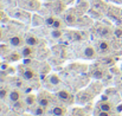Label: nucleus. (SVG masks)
<instances>
[{
	"mask_svg": "<svg viewBox=\"0 0 122 116\" xmlns=\"http://www.w3.org/2000/svg\"><path fill=\"white\" fill-rule=\"evenodd\" d=\"M0 10H1V5H0Z\"/></svg>",
	"mask_w": 122,
	"mask_h": 116,
	"instance_id": "obj_34",
	"label": "nucleus"
},
{
	"mask_svg": "<svg viewBox=\"0 0 122 116\" xmlns=\"http://www.w3.org/2000/svg\"><path fill=\"white\" fill-rule=\"evenodd\" d=\"M6 116H18V115H17V114H15V111H14L13 114H7Z\"/></svg>",
	"mask_w": 122,
	"mask_h": 116,
	"instance_id": "obj_31",
	"label": "nucleus"
},
{
	"mask_svg": "<svg viewBox=\"0 0 122 116\" xmlns=\"http://www.w3.org/2000/svg\"><path fill=\"white\" fill-rule=\"evenodd\" d=\"M115 36H116L117 38H121L122 37V29H116V30H115Z\"/></svg>",
	"mask_w": 122,
	"mask_h": 116,
	"instance_id": "obj_29",
	"label": "nucleus"
},
{
	"mask_svg": "<svg viewBox=\"0 0 122 116\" xmlns=\"http://www.w3.org/2000/svg\"><path fill=\"white\" fill-rule=\"evenodd\" d=\"M2 18H4V12H2V11L0 10V20H1Z\"/></svg>",
	"mask_w": 122,
	"mask_h": 116,
	"instance_id": "obj_30",
	"label": "nucleus"
},
{
	"mask_svg": "<svg viewBox=\"0 0 122 116\" xmlns=\"http://www.w3.org/2000/svg\"><path fill=\"white\" fill-rule=\"evenodd\" d=\"M94 77L95 78H102L103 77V72L100 70V69H97V70H94Z\"/></svg>",
	"mask_w": 122,
	"mask_h": 116,
	"instance_id": "obj_24",
	"label": "nucleus"
},
{
	"mask_svg": "<svg viewBox=\"0 0 122 116\" xmlns=\"http://www.w3.org/2000/svg\"><path fill=\"white\" fill-rule=\"evenodd\" d=\"M35 47L33 46H30V45H25L21 50V56L23 58H33L35 57Z\"/></svg>",
	"mask_w": 122,
	"mask_h": 116,
	"instance_id": "obj_5",
	"label": "nucleus"
},
{
	"mask_svg": "<svg viewBox=\"0 0 122 116\" xmlns=\"http://www.w3.org/2000/svg\"><path fill=\"white\" fill-rule=\"evenodd\" d=\"M51 36L55 39H58L63 36V31L62 30H58V29H53V31L51 32Z\"/></svg>",
	"mask_w": 122,
	"mask_h": 116,
	"instance_id": "obj_20",
	"label": "nucleus"
},
{
	"mask_svg": "<svg viewBox=\"0 0 122 116\" xmlns=\"http://www.w3.org/2000/svg\"><path fill=\"white\" fill-rule=\"evenodd\" d=\"M25 107H26V104H25V102L21 101V100L18 101L17 103H14V104L12 106V108H13V110H14L15 113H24Z\"/></svg>",
	"mask_w": 122,
	"mask_h": 116,
	"instance_id": "obj_14",
	"label": "nucleus"
},
{
	"mask_svg": "<svg viewBox=\"0 0 122 116\" xmlns=\"http://www.w3.org/2000/svg\"><path fill=\"white\" fill-rule=\"evenodd\" d=\"M8 90L6 88H0V100H5L8 97Z\"/></svg>",
	"mask_w": 122,
	"mask_h": 116,
	"instance_id": "obj_22",
	"label": "nucleus"
},
{
	"mask_svg": "<svg viewBox=\"0 0 122 116\" xmlns=\"http://www.w3.org/2000/svg\"><path fill=\"white\" fill-rule=\"evenodd\" d=\"M71 116H84V114H83V111L81 109H75L74 113L71 114Z\"/></svg>",
	"mask_w": 122,
	"mask_h": 116,
	"instance_id": "obj_25",
	"label": "nucleus"
},
{
	"mask_svg": "<svg viewBox=\"0 0 122 116\" xmlns=\"http://www.w3.org/2000/svg\"><path fill=\"white\" fill-rule=\"evenodd\" d=\"M21 95H23V94H21V91H20L19 89H12V90L8 92V97H7L10 104L13 106L14 103H17L18 101H20V100H21Z\"/></svg>",
	"mask_w": 122,
	"mask_h": 116,
	"instance_id": "obj_3",
	"label": "nucleus"
},
{
	"mask_svg": "<svg viewBox=\"0 0 122 116\" xmlns=\"http://www.w3.org/2000/svg\"><path fill=\"white\" fill-rule=\"evenodd\" d=\"M109 50H110V44H109V41H107V40H101V41L98 43V51H100V52L106 53V52H108Z\"/></svg>",
	"mask_w": 122,
	"mask_h": 116,
	"instance_id": "obj_13",
	"label": "nucleus"
},
{
	"mask_svg": "<svg viewBox=\"0 0 122 116\" xmlns=\"http://www.w3.org/2000/svg\"><path fill=\"white\" fill-rule=\"evenodd\" d=\"M2 39V30H1V27H0V40Z\"/></svg>",
	"mask_w": 122,
	"mask_h": 116,
	"instance_id": "obj_32",
	"label": "nucleus"
},
{
	"mask_svg": "<svg viewBox=\"0 0 122 116\" xmlns=\"http://www.w3.org/2000/svg\"><path fill=\"white\" fill-rule=\"evenodd\" d=\"M24 102L26 104V107H35L36 102H37V96L35 95H26L24 98Z\"/></svg>",
	"mask_w": 122,
	"mask_h": 116,
	"instance_id": "obj_12",
	"label": "nucleus"
},
{
	"mask_svg": "<svg viewBox=\"0 0 122 116\" xmlns=\"http://www.w3.org/2000/svg\"><path fill=\"white\" fill-rule=\"evenodd\" d=\"M46 82H47V84H50V85H52V86H57V85H59V84L62 83L61 78L58 77L56 74L49 75V76L46 77Z\"/></svg>",
	"mask_w": 122,
	"mask_h": 116,
	"instance_id": "obj_9",
	"label": "nucleus"
},
{
	"mask_svg": "<svg viewBox=\"0 0 122 116\" xmlns=\"http://www.w3.org/2000/svg\"><path fill=\"white\" fill-rule=\"evenodd\" d=\"M100 35H101L102 37H109V36L112 35V30H110L108 26H103L102 30H101V32H100Z\"/></svg>",
	"mask_w": 122,
	"mask_h": 116,
	"instance_id": "obj_18",
	"label": "nucleus"
},
{
	"mask_svg": "<svg viewBox=\"0 0 122 116\" xmlns=\"http://www.w3.org/2000/svg\"><path fill=\"white\" fill-rule=\"evenodd\" d=\"M96 116H110L109 111H103V110H100L98 113H96Z\"/></svg>",
	"mask_w": 122,
	"mask_h": 116,
	"instance_id": "obj_28",
	"label": "nucleus"
},
{
	"mask_svg": "<svg viewBox=\"0 0 122 116\" xmlns=\"http://www.w3.org/2000/svg\"><path fill=\"white\" fill-rule=\"evenodd\" d=\"M21 116H35V115H31V114H23Z\"/></svg>",
	"mask_w": 122,
	"mask_h": 116,
	"instance_id": "obj_33",
	"label": "nucleus"
},
{
	"mask_svg": "<svg viewBox=\"0 0 122 116\" xmlns=\"http://www.w3.org/2000/svg\"><path fill=\"white\" fill-rule=\"evenodd\" d=\"M98 109H100V110H103V111H109V113H112V110H113V104H112L109 101H102V102H100V104H98Z\"/></svg>",
	"mask_w": 122,
	"mask_h": 116,
	"instance_id": "obj_11",
	"label": "nucleus"
},
{
	"mask_svg": "<svg viewBox=\"0 0 122 116\" xmlns=\"http://www.w3.org/2000/svg\"><path fill=\"white\" fill-rule=\"evenodd\" d=\"M55 20H56V18H55L53 15H49V17H46V19H45V24H46V26L52 27V25H53Z\"/></svg>",
	"mask_w": 122,
	"mask_h": 116,
	"instance_id": "obj_21",
	"label": "nucleus"
},
{
	"mask_svg": "<svg viewBox=\"0 0 122 116\" xmlns=\"http://www.w3.org/2000/svg\"><path fill=\"white\" fill-rule=\"evenodd\" d=\"M6 111H7V107H6L4 103L0 102V114H5Z\"/></svg>",
	"mask_w": 122,
	"mask_h": 116,
	"instance_id": "obj_27",
	"label": "nucleus"
},
{
	"mask_svg": "<svg viewBox=\"0 0 122 116\" xmlns=\"http://www.w3.org/2000/svg\"><path fill=\"white\" fill-rule=\"evenodd\" d=\"M20 57H23L21 56V53H17V52H13V53H11V56L8 57V59L10 61H18Z\"/></svg>",
	"mask_w": 122,
	"mask_h": 116,
	"instance_id": "obj_23",
	"label": "nucleus"
},
{
	"mask_svg": "<svg viewBox=\"0 0 122 116\" xmlns=\"http://www.w3.org/2000/svg\"><path fill=\"white\" fill-rule=\"evenodd\" d=\"M63 20L62 19H58V18H56V20H55V23H53V25H52V29H58V30H62V27H63Z\"/></svg>",
	"mask_w": 122,
	"mask_h": 116,
	"instance_id": "obj_19",
	"label": "nucleus"
},
{
	"mask_svg": "<svg viewBox=\"0 0 122 116\" xmlns=\"http://www.w3.org/2000/svg\"><path fill=\"white\" fill-rule=\"evenodd\" d=\"M50 111H51V114L53 116H64L66 114V109L64 107H59V106L53 107Z\"/></svg>",
	"mask_w": 122,
	"mask_h": 116,
	"instance_id": "obj_10",
	"label": "nucleus"
},
{
	"mask_svg": "<svg viewBox=\"0 0 122 116\" xmlns=\"http://www.w3.org/2000/svg\"><path fill=\"white\" fill-rule=\"evenodd\" d=\"M24 39H25V44L26 45H30V46H33V47L39 44V39L37 38L35 35H31V33L26 35Z\"/></svg>",
	"mask_w": 122,
	"mask_h": 116,
	"instance_id": "obj_7",
	"label": "nucleus"
},
{
	"mask_svg": "<svg viewBox=\"0 0 122 116\" xmlns=\"http://www.w3.org/2000/svg\"><path fill=\"white\" fill-rule=\"evenodd\" d=\"M84 56H85L86 58H89V59L95 58V57H96V51H95V49H94L92 46H86V47L84 49Z\"/></svg>",
	"mask_w": 122,
	"mask_h": 116,
	"instance_id": "obj_15",
	"label": "nucleus"
},
{
	"mask_svg": "<svg viewBox=\"0 0 122 116\" xmlns=\"http://www.w3.org/2000/svg\"><path fill=\"white\" fill-rule=\"evenodd\" d=\"M32 114H33L35 116H44L45 115V108L38 104L37 107H35V109H33Z\"/></svg>",
	"mask_w": 122,
	"mask_h": 116,
	"instance_id": "obj_17",
	"label": "nucleus"
},
{
	"mask_svg": "<svg viewBox=\"0 0 122 116\" xmlns=\"http://www.w3.org/2000/svg\"><path fill=\"white\" fill-rule=\"evenodd\" d=\"M37 103L46 109L47 107L51 106V103H52V97H51V95H50L47 91H41V92L37 95Z\"/></svg>",
	"mask_w": 122,
	"mask_h": 116,
	"instance_id": "obj_1",
	"label": "nucleus"
},
{
	"mask_svg": "<svg viewBox=\"0 0 122 116\" xmlns=\"http://www.w3.org/2000/svg\"><path fill=\"white\" fill-rule=\"evenodd\" d=\"M56 95H57L59 101H62L66 104H72L74 103V96L68 90H59V91H57Z\"/></svg>",
	"mask_w": 122,
	"mask_h": 116,
	"instance_id": "obj_2",
	"label": "nucleus"
},
{
	"mask_svg": "<svg viewBox=\"0 0 122 116\" xmlns=\"http://www.w3.org/2000/svg\"><path fill=\"white\" fill-rule=\"evenodd\" d=\"M49 71H50V66H45V69H43V70H41L39 71V74H41V76H45V75H47L49 74Z\"/></svg>",
	"mask_w": 122,
	"mask_h": 116,
	"instance_id": "obj_26",
	"label": "nucleus"
},
{
	"mask_svg": "<svg viewBox=\"0 0 122 116\" xmlns=\"http://www.w3.org/2000/svg\"><path fill=\"white\" fill-rule=\"evenodd\" d=\"M76 21H77V17L75 15L74 12H68V13L64 15V23H65L66 25L72 26V25L76 24Z\"/></svg>",
	"mask_w": 122,
	"mask_h": 116,
	"instance_id": "obj_8",
	"label": "nucleus"
},
{
	"mask_svg": "<svg viewBox=\"0 0 122 116\" xmlns=\"http://www.w3.org/2000/svg\"><path fill=\"white\" fill-rule=\"evenodd\" d=\"M8 43L11 46L13 47H19V46H23V44L25 43V39H23L20 36H12L11 38L8 39Z\"/></svg>",
	"mask_w": 122,
	"mask_h": 116,
	"instance_id": "obj_6",
	"label": "nucleus"
},
{
	"mask_svg": "<svg viewBox=\"0 0 122 116\" xmlns=\"http://www.w3.org/2000/svg\"><path fill=\"white\" fill-rule=\"evenodd\" d=\"M21 75H23V77L25 78L26 81H33V79H36V77H37L36 71L33 69H31V68H23Z\"/></svg>",
	"mask_w": 122,
	"mask_h": 116,
	"instance_id": "obj_4",
	"label": "nucleus"
},
{
	"mask_svg": "<svg viewBox=\"0 0 122 116\" xmlns=\"http://www.w3.org/2000/svg\"><path fill=\"white\" fill-rule=\"evenodd\" d=\"M65 10V5L62 2V1H56L55 2V6H53V11L57 13V14H59V13H62L63 11Z\"/></svg>",
	"mask_w": 122,
	"mask_h": 116,
	"instance_id": "obj_16",
	"label": "nucleus"
}]
</instances>
